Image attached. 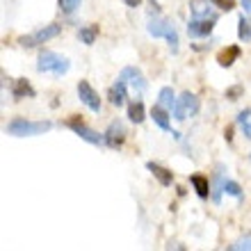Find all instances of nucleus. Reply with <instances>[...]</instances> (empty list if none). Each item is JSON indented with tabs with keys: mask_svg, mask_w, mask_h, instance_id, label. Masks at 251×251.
I'll return each instance as SVG.
<instances>
[{
	"mask_svg": "<svg viewBox=\"0 0 251 251\" xmlns=\"http://www.w3.org/2000/svg\"><path fill=\"white\" fill-rule=\"evenodd\" d=\"M53 128L50 121H27V119H12L7 124L5 132L7 135H12V137H34V135H44Z\"/></svg>",
	"mask_w": 251,
	"mask_h": 251,
	"instance_id": "obj_1",
	"label": "nucleus"
},
{
	"mask_svg": "<svg viewBox=\"0 0 251 251\" xmlns=\"http://www.w3.org/2000/svg\"><path fill=\"white\" fill-rule=\"evenodd\" d=\"M71 69V62L62 57V55L53 53V50H44L39 55V60H37V71L39 73H53L55 78H60L64 75L66 71Z\"/></svg>",
	"mask_w": 251,
	"mask_h": 251,
	"instance_id": "obj_2",
	"label": "nucleus"
},
{
	"mask_svg": "<svg viewBox=\"0 0 251 251\" xmlns=\"http://www.w3.org/2000/svg\"><path fill=\"white\" fill-rule=\"evenodd\" d=\"M60 34H62V25H60V23H50V25L39 27L34 34L21 37L19 44L23 48H34V46H39V44H46V41L55 39V37H60Z\"/></svg>",
	"mask_w": 251,
	"mask_h": 251,
	"instance_id": "obj_3",
	"label": "nucleus"
},
{
	"mask_svg": "<svg viewBox=\"0 0 251 251\" xmlns=\"http://www.w3.org/2000/svg\"><path fill=\"white\" fill-rule=\"evenodd\" d=\"M197 112H199V99L192 92H183L176 99V105H174V119L185 121L187 117H194Z\"/></svg>",
	"mask_w": 251,
	"mask_h": 251,
	"instance_id": "obj_4",
	"label": "nucleus"
},
{
	"mask_svg": "<svg viewBox=\"0 0 251 251\" xmlns=\"http://www.w3.org/2000/svg\"><path fill=\"white\" fill-rule=\"evenodd\" d=\"M69 128H71L80 139H85V142H89V144H94V146H100L103 142H105L103 135H99L96 130H92V128L80 119V117H71V119H69Z\"/></svg>",
	"mask_w": 251,
	"mask_h": 251,
	"instance_id": "obj_5",
	"label": "nucleus"
},
{
	"mask_svg": "<svg viewBox=\"0 0 251 251\" xmlns=\"http://www.w3.org/2000/svg\"><path fill=\"white\" fill-rule=\"evenodd\" d=\"M126 126H124V121H119V119H114L112 124L107 126V130L103 132V137H105V144L110 146V149H121L124 146V142H126Z\"/></svg>",
	"mask_w": 251,
	"mask_h": 251,
	"instance_id": "obj_6",
	"label": "nucleus"
},
{
	"mask_svg": "<svg viewBox=\"0 0 251 251\" xmlns=\"http://www.w3.org/2000/svg\"><path fill=\"white\" fill-rule=\"evenodd\" d=\"M78 99L85 103L92 112H100V99H99V92L94 89L87 80H80L78 82Z\"/></svg>",
	"mask_w": 251,
	"mask_h": 251,
	"instance_id": "obj_7",
	"label": "nucleus"
},
{
	"mask_svg": "<svg viewBox=\"0 0 251 251\" xmlns=\"http://www.w3.org/2000/svg\"><path fill=\"white\" fill-rule=\"evenodd\" d=\"M119 78L124 80L128 87H132L135 92H146V89H149V82H146L144 73L139 71L137 66H126L124 71H121Z\"/></svg>",
	"mask_w": 251,
	"mask_h": 251,
	"instance_id": "obj_8",
	"label": "nucleus"
},
{
	"mask_svg": "<svg viewBox=\"0 0 251 251\" xmlns=\"http://www.w3.org/2000/svg\"><path fill=\"white\" fill-rule=\"evenodd\" d=\"M215 21L217 19H194L187 23V34H190L192 39H199V37H208L212 32V27H215Z\"/></svg>",
	"mask_w": 251,
	"mask_h": 251,
	"instance_id": "obj_9",
	"label": "nucleus"
},
{
	"mask_svg": "<svg viewBox=\"0 0 251 251\" xmlns=\"http://www.w3.org/2000/svg\"><path fill=\"white\" fill-rule=\"evenodd\" d=\"M210 5L212 2H208V0H192L190 2L192 16H197V19H217V12Z\"/></svg>",
	"mask_w": 251,
	"mask_h": 251,
	"instance_id": "obj_10",
	"label": "nucleus"
},
{
	"mask_svg": "<svg viewBox=\"0 0 251 251\" xmlns=\"http://www.w3.org/2000/svg\"><path fill=\"white\" fill-rule=\"evenodd\" d=\"M172 21H165V19H153L149 21V25H146V32L151 34V37H155V39H160V37H167V32L172 30Z\"/></svg>",
	"mask_w": 251,
	"mask_h": 251,
	"instance_id": "obj_11",
	"label": "nucleus"
},
{
	"mask_svg": "<svg viewBox=\"0 0 251 251\" xmlns=\"http://www.w3.org/2000/svg\"><path fill=\"white\" fill-rule=\"evenodd\" d=\"M146 169L158 178V183L160 185H165V187H169L174 183V174L169 172V169H165V167H160L158 162H146Z\"/></svg>",
	"mask_w": 251,
	"mask_h": 251,
	"instance_id": "obj_12",
	"label": "nucleus"
},
{
	"mask_svg": "<svg viewBox=\"0 0 251 251\" xmlns=\"http://www.w3.org/2000/svg\"><path fill=\"white\" fill-rule=\"evenodd\" d=\"M34 87L27 82L25 78H19V80H14V89H12V96L16 100H21V99H34Z\"/></svg>",
	"mask_w": 251,
	"mask_h": 251,
	"instance_id": "obj_13",
	"label": "nucleus"
},
{
	"mask_svg": "<svg viewBox=\"0 0 251 251\" xmlns=\"http://www.w3.org/2000/svg\"><path fill=\"white\" fill-rule=\"evenodd\" d=\"M126 82L124 80H117V82H114L112 87H110V92H107V99H110V103H112L114 107H121L126 103Z\"/></svg>",
	"mask_w": 251,
	"mask_h": 251,
	"instance_id": "obj_14",
	"label": "nucleus"
},
{
	"mask_svg": "<svg viewBox=\"0 0 251 251\" xmlns=\"http://www.w3.org/2000/svg\"><path fill=\"white\" fill-rule=\"evenodd\" d=\"M240 55H242V48H240V46H226L224 50H219L217 64L224 66V69H228V66H233V62L238 60Z\"/></svg>",
	"mask_w": 251,
	"mask_h": 251,
	"instance_id": "obj_15",
	"label": "nucleus"
},
{
	"mask_svg": "<svg viewBox=\"0 0 251 251\" xmlns=\"http://www.w3.org/2000/svg\"><path fill=\"white\" fill-rule=\"evenodd\" d=\"M226 167L224 165H217V172H215V192H212V201L219 203L222 201V192L226 187Z\"/></svg>",
	"mask_w": 251,
	"mask_h": 251,
	"instance_id": "obj_16",
	"label": "nucleus"
},
{
	"mask_svg": "<svg viewBox=\"0 0 251 251\" xmlns=\"http://www.w3.org/2000/svg\"><path fill=\"white\" fill-rule=\"evenodd\" d=\"M190 183H192V187L197 190L199 199H208V194H210V183H208L205 176H201V174H192Z\"/></svg>",
	"mask_w": 251,
	"mask_h": 251,
	"instance_id": "obj_17",
	"label": "nucleus"
},
{
	"mask_svg": "<svg viewBox=\"0 0 251 251\" xmlns=\"http://www.w3.org/2000/svg\"><path fill=\"white\" fill-rule=\"evenodd\" d=\"M158 105L160 107H165V110H169L172 112L174 105H176V94H174L172 87H162L158 94Z\"/></svg>",
	"mask_w": 251,
	"mask_h": 251,
	"instance_id": "obj_18",
	"label": "nucleus"
},
{
	"mask_svg": "<svg viewBox=\"0 0 251 251\" xmlns=\"http://www.w3.org/2000/svg\"><path fill=\"white\" fill-rule=\"evenodd\" d=\"M151 117H153V121L158 124V128H162V130H172V121H169V114H167V110L165 107H160V105H155L151 110Z\"/></svg>",
	"mask_w": 251,
	"mask_h": 251,
	"instance_id": "obj_19",
	"label": "nucleus"
},
{
	"mask_svg": "<svg viewBox=\"0 0 251 251\" xmlns=\"http://www.w3.org/2000/svg\"><path fill=\"white\" fill-rule=\"evenodd\" d=\"M128 119L132 124H142L146 119V112H144V103L142 100H132L130 105H128Z\"/></svg>",
	"mask_w": 251,
	"mask_h": 251,
	"instance_id": "obj_20",
	"label": "nucleus"
},
{
	"mask_svg": "<svg viewBox=\"0 0 251 251\" xmlns=\"http://www.w3.org/2000/svg\"><path fill=\"white\" fill-rule=\"evenodd\" d=\"M99 37V25H85L78 30V39L85 44V46H92L94 41Z\"/></svg>",
	"mask_w": 251,
	"mask_h": 251,
	"instance_id": "obj_21",
	"label": "nucleus"
},
{
	"mask_svg": "<svg viewBox=\"0 0 251 251\" xmlns=\"http://www.w3.org/2000/svg\"><path fill=\"white\" fill-rule=\"evenodd\" d=\"M238 37H240V41H245V44L251 41V21L247 19L245 14L238 19Z\"/></svg>",
	"mask_w": 251,
	"mask_h": 251,
	"instance_id": "obj_22",
	"label": "nucleus"
},
{
	"mask_svg": "<svg viewBox=\"0 0 251 251\" xmlns=\"http://www.w3.org/2000/svg\"><path fill=\"white\" fill-rule=\"evenodd\" d=\"M238 126H240V130L245 132V137L251 139V107H247V110H242L238 114Z\"/></svg>",
	"mask_w": 251,
	"mask_h": 251,
	"instance_id": "obj_23",
	"label": "nucleus"
},
{
	"mask_svg": "<svg viewBox=\"0 0 251 251\" xmlns=\"http://www.w3.org/2000/svg\"><path fill=\"white\" fill-rule=\"evenodd\" d=\"M224 192H226V194H231V197H235L238 201H242V187H240L235 180H226Z\"/></svg>",
	"mask_w": 251,
	"mask_h": 251,
	"instance_id": "obj_24",
	"label": "nucleus"
},
{
	"mask_svg": "<svg viewBox=\"0 0 251 251\" xmlns=\"http://www.w3.org/2000/svg\"><path fill=\"white\" fill-rule=\"evenodd\" d=\"M231 251H242V249H247V251H251V235H245V238H240V240H235L231 247H228Z\"/></svg>",
	"mask_w": 251,
	"mask_h": 251,
	"instance_id": "obj_25",
	"label": "nucleus"
},
{
	"mask_svg": "<svg viewBox=\"0 0 251 251\" xmlns=\"http://www.w3.org/2000/svg\"><path fill=\"white\" fill-rule=\"evenodd\" d=\"M57 2H60V9L64 14H73L80 7V0H57Z\"/></svg>",
	"mask_w": 251,
	"mask_h": 251,
	"instance_id": "obj_26",
	"label": "nucleus"
},
{
	"mask_svg": "<svg viewBox=\"0 0 251 251\" xmlns=\"http://www.w3.org/2000/svg\"><path fill=\"white\" fill-rule=\"evenodd\" d=\"M208 2H212V7H217L222 12H231L235 7V0H208Z\"/></svg>",
	"mask_w": 251,
	"mask_h": 251,
	"instance_id": "obj_27",
	"label": "nucleus"
},
{
	"mask_svg": "<svg viewBox=\"0 0 251 251\" xmlns=\"http://www.w3.org/2000/svg\"><path fill=\"white\" fill-rule=\"evenodd\" d=\"M240 96H242V87H240V85L231 87V89H226V99H231V100H238Z\"/></svg>",
	"mask_w": 251,
	"mask_h": 251,
	"instance_id": "obj_28",
	"label": "nucleus"
},
{
	"mask_svg": "<svg viewBox=\"0 0 251 251\" xmlns=\"http://www.w3.org/2000/svg\"><path fill=\"white\" fill-rule=\"evenodd\" d=\"M124 2H126V5H128V7H132V9H135V7H139V5H142V0H124Z\"/></svg>",
	"mask_w": 251,
	"mask_h": 251,
	"instance_id": "obj_29",
	"label": "nucleus"
},
{
	"mask_svg": "<svg viewBox=\"0 0 251 251\" xmlns=\"http://www.w3.org/2000/svg\"><path fill=\"white\" fill-rule=\"evenodd\" d=\"M224 137L228 139V142H231V139H233V130H231V128H226V130H224Z\"/></svg>",
	"mask_w": 251,
	"mask_h": 251,
	"instance_id": "obj_30",
	"label": "nucleus"
}]
</instances>
